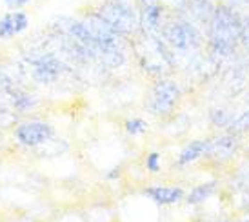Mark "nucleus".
Returning <instances> with one entry per match:
<instances>
[{
	"label": "nucleus",
	"instance_id": "1",
	"mask_svg": "<svg viewBox=\"0 0 249 222\" xmlns=\"http://www.w3.org/2000/svg\"><path fill=\"white\" fill-rule=\"evenodd\" d=\"M209 40L218 55H231L242 40V22L229 6L214 7L209 18Z\"/></svg>",
	"mask_w": 249,
	"mask_h": 222
},
{
	"label": "nucleus",
	"instance_id": "2",
	"mask_svg": "<svg viewBox=\"0 0 249 222\" xmlns=\"http://www.w3.org/2000/svg\"><path fill=\"white\" fill-rule=\"evenodd\" d=\"M97 13L122 37H131L140 29L139 13L131 0H106L97 7Z\"/></svg>",
	"mask_w": 249,
	"mask_h": 222
},
{
	"label": "nucleus",
	"instance_id": "3",
	"mask_svg": "<svg viewBox=\"0 0 249 222\" xmlns=\"http://www.w3.org/2000/svg\"><path fill=\"white\" fill-rule=\"evenodd\" d=\"M135 49L139 55L140 66L149 73H162L166 66H171L169 51L155 33H144L140 31L135 40Z\"/></svg>",
	"mask_w": 249,
	"mask_h": 222
},
{
	"label": "nucleus",
	"instance_id": "4",
	"mask_svg": "<svg viewBox=\"0 0 249 222\" xmlns=\"http://www.w3.org/2000/svg\"><path fill=\"white\" fill-rule=\"evenodd\" d=\"M28 64L29 70H31V76L38 84L56 82L60 78V75L66 71V64L56 55H53L51 51H42V53L29 55Z\"/></svg>",
	"mask_w": 249,
	"mask_h": 222
},
{
	"label": "nucleus",
	"instance_id": "5",
	"mask_svg": "<svg viewBox=\"0 0 249 222\" xmlns=\"http://www.w3.org/2000/svg\"><path fill=\"white\" fill-rule=\"evenodd\" d=\"M180 90L173 80H159L151 90L149 100H147V110L153 115H167L171 113L175 104L178 102Z\"/></svg>",
	"mask_w": 249,
	"mask_h": 222
},
{
	"label": "nucleus",
	"instance_id": "6",
	"mask_svg": "<svg viewBox=\"0 0 249 222\" xmlns=\"http://www.w3.org/2000/svg\"><path fill=\"white\" fill-rule=\"evenodd\" d=\"M162 35L171 48L178 49V51H189L191 48H196L200 42L198 31L186 20H175L164 26Z\"/></svg>",
	"mask_w": 249,
	"mask_h": 222
},
{
	"label": "nucleus",
	"instance_id": "7",
	"mask_svg": "<svg viewBox=\"0 0 249 222\" xmlns=\"http://www.w3.org/2000/svg\"><path fill=\"white\" fill-rule=\"evenodd\" d=\"M15 137L22 146L35 148L46 144L53 137V128L40 120H31V122H24L18 126L15 130Z\"/></svg>",
	"mask_w": 249,
	"mask_h": 222
},
{
	"label": "nucleus",
	"instance_id": "8",
	"mask_svg": "<svg viewBox=\"0 0 249 222\" xmlns=\"http://www.w3.org/2000/svg\"><path fill=\"white\" fill-rule=\"evenodd\" d=\"M137 7H139L140 31L144 33L159 31L162 13H164L162 0H137Z\"/></svg>",
	"mask_w": 249,
	"mask_h": 222
},
{
	"label": "nucleus",
	"instance_id": "9",
	"mask_svg": "<svg viewBox=\"0 0 249 222\" xmlns=\"http://www.w3.org/2000/svg\"><path fill=\"white\" fill-rule=\"evenodd\" d=\"M29 26V17L22 9H11L0 17V38H13L26 31Z\"/></svg>",
	"mask_w": 249,
	"mask_h": 222
},
{
	"label": "nucleus",
	"instance_id": "10",
	"mask_svg": "<svg viewBox=\"0 0 249 222\" xmlns=\"http://www.w3.org/2000/svg\"><path fill=\"white\" fill-rule=\"evenodd\" d=\"M145 195L155 201L157 204H177L180 202L186 193H184V189H180V187H167V186H153V187H147L145 189Z\"/></svg>",
	"mask_w": 249,
	"mask_h": 222
},
{
	"label": "nucleus",
	"instance_id": "11",
	"mask_svg": "<svg viewBox=\"0 0 249 222\" xmlns=\"http://www.w3.org/2000/svg\"><path fill=\"white\" fill-rule=\"evenodd\" d=\"M209 149V142L208 140H193L191 144H187L182 153L178 155V160H177V164L178 166H186V164H191L195 160L202 157L204 153H208Z\"/></svg>",
	"mask_w": 249,
	"mask_h": 222
},
{
	"label": "nucleus",
	"instance_id": "12",
	"mask_svg": "<svg viewBox=\"0 0 249 222\" xmlns=\"http://www.w3.org/2000/svg\"><path fill=\"white\" fill-rule=\"evenodd\" d=\"M214 189H216V182H206V184H200V186H196L193 191L189 193L187 202H189V204H198V202L206 201L208 197H211Z\"/></svg>",
	"mask_w": 249,
	"mask_h": 222
},
{
	"label": "nucleus",
	"instance_id": "13",
	"mask_svg": "<svg viewBox=\"0 0 249 222\" xmlns=\"http://www.w3.org/2000/svg\"><path fill=\"white\" fill-rule=\"evenodd\" d=\"M11 97H13V106L17 111H28L35 106V98L31 97L29 93L24 91H11Z\"/></svg>",
	"mask_w": 249,
	"mask_h": 222
},
{
	"label": "nucleus",
	"instance_id": "14",
	"mask_svg": "<svg viewBox=\"0 0 249 222\" xmlns=\"http://www.w3.org/2000/svg\"><path fill=\"white\" fill-rule=\"evenodd\" d=\"M125 130L131 135H142L147 130V122L144 118H129V120H125Z\"/></svg>",
	"mask_w": 249,
	"mask_h": 222
},
{
	"label": "nucleus",
	"instance_id": "15",
	"mask_svg": "<svg viewBox=\"0 0 249 222\" xmlns=\"http://www.w3.org/2000/svg\"><path fill=\"white\" fill-rule=\"evenodd\" d=\"M145 167L153 171V173H157L160 169V155L157 151H153L147 155V159H145Z\"/></svg>",
	"mask_w": 249,
	"mask_h": 222
},
{
	"label": "nucleus",
	"instance_id": "16",
	"mask_svg": "<svg viewBox=\"0 0 249 222\" xmlns=\"http://www.w3.org/2000/svg\"><path fill=\"white\" fill-rule=\"evenodd\" d=\"M0 91H13V80L0 68Z\"/></svg>",
	"mask_w": 249,
	"mask_h": 222
},
{
	"label": "nucleus",
	"instance_id": "17",
	"mask_svg": "<svg viewBox=\"0 0 249 222\" xmlns=\"http://www.w3.org/2000/svg\"><path fill=\"white\" fill-rule=\"evenodd\" d=\"M242 42H244V46L249 49V13L242 22Z\"/></svg>",
	"mask_w": 249,
	"mask_h": 222
},
{
	"label": "nucleus",
	"instance_id": "18",
	"mask_svg": "<svg viewBox=\"0 0 249 222\" xmlns=\"http://www.w3.org/2000/svg\"><path fill=\"white\" fill-rule=\"evenodd\" d=\"M31 0H4V4H6V7H9V9H20V7L28 6Z\"/></svg>",
	"mask_w": 249,
	"mask_h": 222
},
{
	"label": "nucleus",
	"instance_id": "19",
	"mask_svg": "<svg viewBox=\"0 0 249 222\" xmlns=\"http://www.w3.org/2000/svg\"><path fill=\"white\" fill-rule=\"evenodd\" d=\"M120 173H122V171H120V167H113L109 173H107V179H109V181H115V179L120 177Z\"/></svg>",
	"mask_w": 249,
	"mask_h": 222
}]
</instances>
